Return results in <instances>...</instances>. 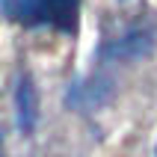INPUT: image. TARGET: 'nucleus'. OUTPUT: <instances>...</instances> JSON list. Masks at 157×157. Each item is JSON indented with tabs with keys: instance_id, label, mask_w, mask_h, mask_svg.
<instances>
[{
	"instance_id": "1",
	"label": "nucleus",
	"mask_w": 157,
	"mask_h": 157,
	"mask_svg": "<svg viewBox=\"0 0 157 157\" xmlns=\"http://www.w3.org/2000/svg\"><path fill=\"white\" fill-rule=\"evenodd\" d=\"M3 12L24 27H51L68 36L80 30V0H3Z\"/></svg>"
},
{
	"instance_id": "2",
	"label": "nucleus",
	"mask_w": 157,
	"mask_h": 157,
	"mask_svg": "<svg viewBox=\"0 0 157 157\" xmlns=\"http://www.w3.org/2000/svg\"><path fill=\"white\" fill-rule=\"evenodd\" d=\"M18 119H21V128L30 131L33 128V89H30V80H21V89H18Z\"/></svg>"
}]
</instances>
